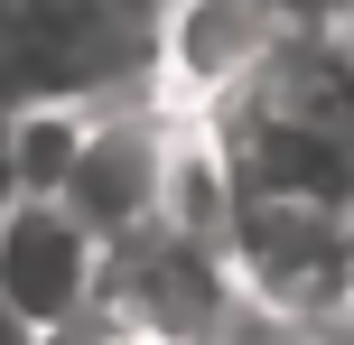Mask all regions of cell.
Returning <instances> with one entry per match:
<instances>
[{
  "mask_svg": "<svg viewBox=\"0 0 354 345\" xmlns=\"http://www.w3.org/2000/svg\"><path fill=\"white\" fill-rule=\"evenodd\" d=\"M103 243L56 196H0V308L19 336H75L93 317Z\"/></svg>",
  "mask_w": 354,
  "mask_h": 345,
  "instance_id": "obj_1",
  "label": "cell"
},
{
  "mask_svg": "<svg viewBox=\"0 0 354 345\" xmlns=\"http://www.w3.org/2000/svg\"><path fill=\"white\" fill-rule=\"evenodd\" d=\"M159 178H168V122L159 112H103L75 131L66 178H56V205L84 224L93 243H122L140 224H159Z\"/></svg>",
  "mask_w": 354,
  "mask_h": 345,
  "instance_id": "obj_2",
  "label": "cell"
},
{
  "mask_svg": "<svg viewBox=\"0 0 354 345\" xmlns=\"http://www.w3.org/2000/svg\"><path fill=\"white\" fill-rule=\"evenodd\" d=\"M0 196H19V178H10V103H0Z\"/></svg>",
  "mask_w": 354,
  "mask_h": 345,
  "instance_id": "obj_3",
  "label": "cell"
}]
</instances>
